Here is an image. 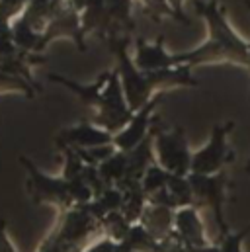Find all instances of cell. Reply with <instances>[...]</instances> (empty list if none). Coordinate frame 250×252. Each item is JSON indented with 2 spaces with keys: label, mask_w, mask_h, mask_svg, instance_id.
<instances>
[{
  "label": "cell",
  "mask_w": 250,
  "mask_h": 252,
  "mask_svg": "<svg viewBox=\"0 0 250 252\" xmlns=\"http://www.w3.org/2000/svg\"><path fill=\"white\" fill-rule=\"evenodd\" d=\"M195 12L205 20L209 37L193 51L174 55L176 64L195 66V64L233 63L250 70L249 41L241 37L235 32V28L229 24L225 6L219 0L195 2Z\"/></svg>",
  "instance_id": "obj_1"
},
{
  "label": "cell",
  "mask_w": 250,
  "mask_h": 252,
  "mask_svg": "<svg viewBox=\"0 0 250 252\" xmlns=\"http://www.w3.org/2000/svg\"><path fill=\"white\" fill-rule=\"evenodd\" d=\"M127 43L129 41H127V37H124V33H110V47H112L116 61H118L116 70L120 74L125 102H127L129 110L135 114L143 106H147L156 94L153 92V88L147 80V74L135 66L129 51H127Z\"/></svg>",
  "instance_id": "obj_2"
},
{
  "label": "cell",
  "mask_w": 250,
  "mask_h": 252,
  "mask_svg": "<svg viewBox=\"0 0 250 252\" xmlns=\"http://www.w3.org/2000/svg\"><path fill=\"white\" fill-rule=\"evenodd\" d=\"M153 149L155 160L170 174L188 176L191 164V151L188 147V139L182 127L153 126Z\"/></svg>",
  "instance_id": "obj_3"
},
{
  "label": "cell",
  "mask_w": 250,
  "mask_h": 252,
  "mask_svg": "<svg viewBox=\"0 0 250 252\" xmlns=\"http://www.w3.org/2000/svg\"><path fill=\"white\" fill-rule=\"evenodd\" d=\"M233 127H235V122H227L213 127L207 145L191 153L189 174L213 176V174L225 172V166L235 157V153L229 147V133L233 131Z\"/></svg>",
  "instance_id": "obj_4"
},
{
  "label": "cell",
  "mask_w": 250,
  "mask_h": 252,
  "mask_svg": "<svg viewBox=\"0 0 250 252\" xmlns=\"http://www.w3.org/2000/svg\"><path fill=\"white\" fill-rule=\"evenodd\" d=\"M188 180H189V186L193 191V205L203 203L205 207H209L215 215L221 237L227 235L229 227L223 221V205L229 197V176H227V172H219V174H213V176L188 174Z\"/></svg>",
  "instance_id": "obj_5"
},
{
  "label": "cell",
  "mask_w": 250,
  "mask_h": 252,
  "mask_svg": "<svg viewBox=\"0 0 250 252\" xmlns=\"http://www.w3.org/2000/svg\"><path fill=\"white\" fill-rule=\"evenodd\" d=\"M162 102V94H156L147 106H143L139 112L133 114V118L129 120V124L114 135V147L122 153H129L133 151L137 145H141L149 135H151V129H153V116H155V110L156 106Z\"/></svg>",
  "instance_id": "obj_6"
},
{
  "label": "cell",
  "mask_w": 250,
  "mask_h": 252,
  "mask_svg": "<svg viewBox=\"0 0 250 252\" xmlns=\"http://www.w3.org/2000/svg\"><path fill=\"white\" fill-rule=\"evenodd\" d=\"M133 45H135V51H133L131 59H133L135 66L145 74L176 66V57L164 49V35H158V39H155V41H149V39L137 35L133 39Z\"/></svg>",
  "instance_id": "obj_7"
},
{
  "label": "cell",
  "mask_w": 250,
  "mask_h": 252,
  "mask_svg": "<svg viewBox=\"0 0 250 252\" xmlns=\"http://www.w3.org/2000/svg\"><path fill=\"white\" fill-rule=\"evenodd\" d=\"M174 235L180 239V243L186 247V251L211 245L209 239L205 237V225H203L195 205H188V207L176 209Z\"/></svg>",
  "instance_id": "obj_8"
},
{
  "label": "cell",
  "mask_w": 250,
  "mask_h": 252,
  "mask_svg": "<svg viewBox=\"0 0 250 252\" xmlns=\"http://www.w3.org/2000/svg\"><path fill=\"white\" fill-rule=\"evenodd\" d=\"M147 80L155 94H162L174 88H193L197 86V80L191 76V66L176 64L170 68H162L156 72H147Z\"/></svg>",
  "instance_id": "obj_9"
},
{
  "label": "cell",
  "mask_w": 250,
  "mask_h": 252,
  "mask_svg": "<svg viewBox=\"0 0 250 252\" xmlns=\"http://www.w3.org/2000/svg\"><path fill=\"white\" fill-rule=\"evenodd\" d=\"M62 141L66 143V147L70 149H92V147H102V145H112L114 143V135L94 126L92 122H84L80 126L70 127L64 131Z\"/></svg>",
  "instance_id": "obj_10"
},
{
  "label": "cell",
  "mask_w": 250,
  "mask_h": 252,
  "mask_svg": "<svg viewBox=\"0 0 250 252\" xmlns=\"http://www.w3.org/2000/svg\"><path fill=\"white\" fill-rule=\"evenodd\" d=\"M168 178H170V172H166L158 162H153L147 172L143 174V180H141V188L147 195L158 191V189L166 188L168 184Z\"/></svg>",
  "instance_id": "obj_11"
},
{
  "label": "cell",
  "mask_w": 250,
  "mask_h": 252,
  "mask_svg": "<svg viewBox=\"0 0 250 252\" xmlns=\"http://www.w3.org/2000/svg\"><path fill=\"white\" fill-rule=\"evenodd\" d=\"M250 233V227L243 229L241 233H227L219 239V249L221 252H243V241L247 239V235Z\"/></svg>",
  "instance_id": "obj_12"
},
{
  "label": "cell",
  "mask_w": 250,
  "mask_h": 252,
  "mask_svg": "<svg viewBox=\"0 0 250 252\" xmlns=\"http://www.w3.org/2000/svg\"><path fill=\"white\" fill-rule=\"evenodd\" d=\"M0 252H18V249L14 247V243L10 241L8 233H6V223L0 221Z\"/></svg>",
  "instance_id": "obj_13"
},
{
  "label": "cell",
  "mask_w": 250,
  "mask_h": 252,
  "mask_svg": "<svg viewBox=\"0 0 250 252\" xmlns=\"http://www.w3.org/2000/svg\"><path fill=\"white\" fill-rule=\"evenodd\" d=\"M184 2H186V0H168L170 8H172V10H174V12L178 14V18L182 20V24H184V26H188L189 22H188L186 16H184V12H182V8H184Z\"/></svg>",
  "instance_id": "obj_14"
},
{
  "label": "cell",
  "mask_w": 250,
  "mask_h": 252,
  "mask_svg": "<svg viewBox=\"0 0 250 252\" xmlns=\"http://www.w3.org/2000/svg\"><path fill=\"white\" fill-rule=\"evenodd\" d=\"M245 170H247V172H250V160H249V164H247V168H245Z\"/></svg>",
  "instance_id": "obj_15"
},
{
  "label": "cell",
  "mask_w": 250,
  "mask_h": 252,
  "mask_svg": "<svg viewBox=\"0 0 250 252\" xmlns=\"http://www.w3.org/2000/svg\"><path fill=\"white\" fill-rule=\"evenodd\" d=\"M249 57H250V41H249Z\"/></svg>",
  "instance_id": "obj_16"
}]
</instances>
